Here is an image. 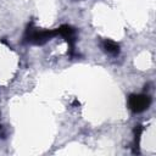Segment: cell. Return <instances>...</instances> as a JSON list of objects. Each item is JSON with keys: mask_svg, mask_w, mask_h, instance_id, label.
I'll list each match as a JSON object with an SVG mask.
<instances>
[{"mask_svg": "<svg viewBox=\"0 0 156 156\" xmlns=\"http://www.w3.org/2000/svg\"><path fill=\"white\" fill-rule=\"evenodd\" d=\"M134 133H135V147H138L139 140H140V135L143 133V127L141 126H136L135 129H134Z\"/></svg>", "mask_w": 156, "mask_h": 156, "instance_id": "5", "label": "cell"}, {"mask_svg": "<svg viewBox=\"0 0 156 156\" xmlns=\"http://www.w3.org/2000/svg\"><path fill=\"white\" fill-rule=\"evenodd\" d=\"M102 48L106 52H108L111 55H117L119 52V45L111 39H105L102 41Z\"/></svg>", "mask_w": 156, "mask_h": 156, "instance_id": "4", "label": "cell"}, {"mask_svg": "<svg viewBox=\"0 0 156 156\" xmlns=\"http://www.w3.org/2000/svg\"><path fill=\"white\" fill-rule=\"evenodd\" d=\"M150 104L151 99L146 94H132L128 98V106L135 113L145 111L146 108H149Z\"/></svg>", "mask_w": 156, "mask_h": 156, "instance_id": "2", "label": "cell"}, {"mask_svg": "<svg viewBox=\"0 0 156 156\" xmlns=\"http://www.w3.org/2000/svg\"><path fill=\"white\" fill-rule=\"evenodd\" d=\"M57 35H61L62 38L66 39L68 48H69V54H73L74 50V41H76V29L68 24H62L58 28H56Z\"/></svg>", "mask_w": 156, "mask_h": 156, "instance_id": "3", "label": "cell"}, {"mask_svg": "<svg viewBox=\"0 0 156 156\" xmlns=\"http://www.w3.org/2000/svg\"><path fill=\"white\" fill-rule=\"evenodd\" d=\"M0 135H1V126H0Z\"/></svg>", "mask_w": 156, "mask_h": 156, "instance_id": "6", "label": "cell"}, {"mask_svg": "<svg viewBox=\"0 0 156 156\" xmlns=\"http://www.w3.org/2000/svg\"><path fill=\"white\" fill-rule=\"evenodd\" d=\"M57 35L56 29H45V30H40L35 27H33V23H29L27 29H26V34H24V39L27 43H32V44H37V45H41L44 43H46L48 40H50L52 37Z\"/></svg>", "mask_w": 156, "mask_h": 156, "instance_id": "1", "label": "cell"}]
</instances>
